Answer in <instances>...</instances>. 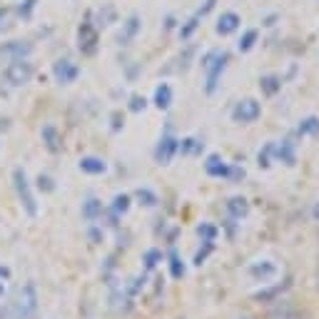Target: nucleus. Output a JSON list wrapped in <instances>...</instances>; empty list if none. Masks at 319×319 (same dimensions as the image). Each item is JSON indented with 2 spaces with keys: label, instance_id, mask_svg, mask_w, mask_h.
<instances>
[{
  "label": "nucleus",
  "instance_id": "1",
  "mask_svg": "<svg viewBox=\"0 0 319 319\" xmlns=\"http://www.w3.org/2000/svg\"><path fill=\"white\" fill-rule=\"evenodd\" d=\"M230 63V53H220V50H212V53H207L204 55V60H202V67L207 70V95H212L215 90H217V82H220V77H222V72H225V67Z\"/></svg>",
  "mask_w": 319,
  "mask_h": 319
},
{
  "label": "nucleus",
  "instance_id": "2",
  "mask_svg": "<svg viewBox=\"0 0 319 319\" xmlns=\"http://www.w3.org/2000/svg\"><path fill=\"white\" fill-rule=\"evenodd\" d=\"M13 185H15V192L20 197V204L25 209L28 217H35L38 215V202H35V194L30 190V182H28V175L23 167H15L13 170Z\"/></svg>",
  "mask_w": 319,
  "mask_h": 319
},
{
  "label": "nucleus",
  "instance_id": "3",
  "mask_svg": "<svg viewBox=\"0 0 319 319\" xmlns=\"http://www.w3.org/2000/svg\"><path fill=\"white\" fill-rule=\"evenodd\" d=\"M177 150H180V140L172 135V128H167L162 132L157 147H155V162L157 165H170L172 157L177 155Z\"/></svg>",
  "mask_w": 319,
  "mask_h": 319
},
{
  "label": "nucleus",
  "instance_id": "4",
  "mask_svg": "<svg viewBox=\"0 0 319 319\" xmlns=\"http://www.w3.org/2000/svg\"><path fill=\"white\" fill-rule=\"evenodd\" d=\"M33 72H35L33 65L28 63L25 58H18V60H10V65L5 67V80L10 85L20 87V85H28L33 80Z\"/></svg>",
  "mask_w": 319,
  "mask_h": 319
},
{
  "label": "nucleus",
  "instance_id": "5",
  "mask_svg": "<svg viewBox=\"0 0 319 319\" xmlns=\"http://www.w3.org/2000/svg\"><path fill=\"white\" fill-rule=\"evenodd\" d=\"M259 115H262V108H259V102L252 100V97L240 100V102L235 105V110H232V120H235V123H240V125L257 123V120H259Z\"/></svg>",
  "mask_w": 319,
  "mask_h": 319
},
{
  "label": "nucleus",
  "instance_id": "6",
  "mask_svg": "<svg viewBox=\"0 0 319 319\" xmlns=\"http://www.w3.org/2000/svg\"><path fill=\"white\" fill-rule=\"evenodd\" d=\"M77 40H80V53H82V55H95V53H97V40H100V35H97V28H95L90 20H85V23L80 25Z\"/></svg>",
  "mask_w": 319,
  "mask_h": 319
},
{
  "label": "nucleus",
  "instance_id": "7",
  "mask_svg": "<svg viewBox=\"0 0 319 319\" xmlns=\"http://www.w3.org/2000/svg\"><path fill=\"white\" fill-rule=\"evenodd\" d=\"M18 312L23 319H30L35 312H38V289L33 282H28L20 292V299H18Z\"/></svg>",
  "mask_w": 319,
  "mask_h": 319
},
{
  "label": "nucleus",
  "instance_id": "8",
  "mask_svg": "<svg viewBox=\"0 0 319 319\" xmlns=\"http://www.w3.org/2000/svg\"><path fill=\"white\" fill-rule=\"evenodd\" d=\"M53 75H55V80L60 82V85H70V82H75L77 77H80V67L72 63V60H58V63L53 65Z\"/></svg>",
  "mask_w": 319,
  "mask_h": 319
},
{
  "label": "nucleus",
  "instance_id": "9",
  "mask_svg": "<svg viewBox=\"0 0 319 319\" xmlns=\"http://www.w3.org/2000/svg\"><path fill=\"white\" fill-rule=\"evenodd\" d=\"M277 272H279L277 264H274V262H267V259H264V262H255V264L250 267V274L255 277L257 282H269V279L277 277Z\"/></svg>",
  "mask_w": 319,
  "mask_h": 319
},
{
  "label": "nucleus",
  "instance_id": "10",
  "mask_svg": "<svg viewBox=\"0 0 319 319\" xmlns=\"http://www.w3.org/2000/svg\"><path fill=\"white\" fill-rule=\"evenodd\" d=\"M33 53V45L30 43H23V40H13V43H5L0 45V55H10V60H18V58H25Z\"/></svg>",
  "mask_w": 319,
  "mask_h": 319
},
{
  "label": "nucleus",
  "instance_id": "11",
  "mask_svg": "<svg viewBox=\"0 0 319 319\" xmlns=\"http://www.w3.org/2000/svg\"><path fill=\"white\" fill-rule=\"evenodd\" d=\"M204 172L209 175V177H225L227 180V175H230V165H225V160L220 157V155H209L207 157V162H204Z\"/></svg>",
  "mask_w": 319,
  "mask_h": 319
},
{
  "label": "nucleus",
  "instance_id": "12",
  "mask_svg": "<svg viewBox=\"0 0 319 319\" xmlns=\"http://www.w3.org/2000/svg\"><path fill=\"white\" fill-rule=\"evenodd\" d=\"M80 170L85 175H105L108 172V162L102 157H95V155H87L80 160Z\"/></svg>",
  "mask_w": 319,
  "mask_h": 319
},
{
  "label": "nucleus",
  "instance_id": "13",
  "mask_svg": "<svg viewBox=\"0 0 319 319\" xmlns=\"http://www.w3.org/2000/svg\"><path fill=\"white\" fill-rule=\"evenodd\" d=\"M240 23H242L240 15L230 10V13H222V18L217 20V28H215V30H217L220 35H230V33H235V30L240 28Z\"/></svg>",
  "mask_w": 319,
  "mask_h": 319
},
{
  "label": "nucleus",
  "instance_id": "14",
  "mask_svg": "<svg viewBox=\"0 0 319 319\" xmlns=\"http://www.w3.org/2000/svg\"><path fill=\"white\" fill-rule=\"evenodd\" d=\"M140 28H142V23H140V15H137V13H132L128 20H125V28H123L120 38H118V40H120V45H128L130 40H132V38L140 33Z\"/></svg>",
  "mask_w": 319,
  "mask_h": 319
},
{
  "label": "nucleus",
  "instance_id": "15",
  "mask_svg": "<svg viewBox=\"0 0 319 319\" xmlns=\"http://www.w3.org/2000/svg\"><path fill=\"white\" fill-rule=\"evenodd\" d=\"M274 155H277V160H282L284 165H297V152H294V142L292 140H284L279 147L274 145Z\"/></svg>",
  "mask_w": 319,
  "mask_h": 319
},
{
  "label": "nucleus",
  "instance_id": "16",
  "mask_svg": "<svg viewBox=\"0 0 319 319\" xmlns=\"http://www.w3.org/2000/svg\"><path fill=\"white\" fill-rule=\"evenodd\" d=\"M152 102H155V108H160V110H167V108L172 105V87H170L167 82L157 85V90H155V97H152Z\"/></svg>",
  "mask_w": 319,
  "mask_h": 319
},
{
  "label": "nucleus",
  "instance_id": "17",
  "mask_svg": "<svg viewBox=\"0 0 319 319\" xmlns=\"http://www.w3.org/2000/svg\"><path fill=\"white\" fill-rule=\"evenodd\" d=\"M227 212H230V217H232V220H242V217H247L250 204H247V199H245V197H232V199L227 202Z\"/></svg>",
  "mask_w": 319,
  "mask_h": 319
},
{
  "label": "nucleus",
  "instance_id": "18",
  "mask_svg": "<svg viewBox=\"0 0 319 319\" xmlns=\"http://www.w3.org/2000/svg\"><path fill=\"white\" fill-rule=\"evenodd\" d=\"M43 140H45V147H48L50 152H60L63 142H60V132H58L55 125H45V128H43Z\"/></svg>",
  "mask_w": 319,
  "mask_h": 319
},
{
  "label": "nucleus",
  "instance_id": "19",
  "mask_svg": "<svg viewBox=\"0 0 319 319\" xmlns=\"http://www.w3.org/2000/svg\"><path fill=\"white\" fill-rule=\"evenodd\" d=\"M259 90H262L264 95H277V92L282 90V80H279L277 75H267V77L259 80Z\"/></svg>",
  "mask_w": 319,
  "mask_h": 319
},
{
  "label": "nucleus",
  "instance_id": "20",
  "mask_svg": "<svg viewBox=\"0 0 319 319\" xmlns=\"http://www.w3.org/2000/svg\"><path fill=\"white\" fill-rule=\"evenodd\" d=\"M100 215H102V202H100V199H95V197H90V199L82 204V217L92 222V220H97Z\"/></svg>",
  "mask_w": 319,
  "mask_h": 319
},
{
  "label": "nucleus",
  "instance_id": "21",
  "mask_svg": "<svg viewBox=\"0 0 319 319\" xmlns=\"http://www.w3.org/2000/svg\"><path fill=\"white\" fill-rule=\"evenodd\" d=\"M185 272H187V267H185V262L180 259V255L172 250L170 252V274L175 277V279H182L185 277Z\"/></svg>",
  "mask_w": 319,
  "mask_h": 319
},
{
  "label": "nucleus",
  "instance_id": "22",
  "mask_svg": "<svg viewBox=\"0 0 319 319\" xmlns=\"http://www.w3.org/2000/svg\"><path fill=\"white\" fill-rule=\"evenodd\" d=\"M204 150V142H199V140H194V137H185V140H180V150L177 152H182V155H194V152H202Z\"/></svg>",
  "mask_w": 319,
  "mask_h": 319
},
{
  "label": "nucleus",
  "instance_id": "23",
  "mask_svg": "<svg viewBox=\"0 0 319 319\" xmlns=\"http://www.w3.org/2000/svg\"><path fill=\"white\" fill-rule=\"evenodd\" d=\"M297 132H299V135H319V118H317V115L304 118Z\"/></svg>",
  "mask_w": 319,
  "mask_h": 319
},
{
  "label": "nucleus",
  "instance_id": "24",
  "mask_svg": "<svg viewBox=\"0 0 319 319\" xmlns=\"http://www.w3.org/2000/svg\"><path fill=\"white\" fill-rule=\"evenodd\" d=\"M257 35H259V33H257L255 28H252V30H247V33H245V35L240 38V43H237V48H240V53H250V50L255 48V43H257Z\"/></svg>",
  "mask_w": 319,
  "mask_h": 319
},
{
  "label": "nucleus",
  "instance_id": "25",
  "mask_svg": "<svg viewBox=\"0 0 319 319\" xmlns=\"http://www.w3.org/2000/svg\"><path fill=\"white\" fill-rule=\"evenodd\" d=\"M135 197L140 199V204H145V207H155L160 199H157V194L152 190H147V187H140V190L135 192Z\"/></svg>",
  "mask_w": 319,
  "mask_h": 319
},
{
  "label": "nucleus",
  "instance_id": "26",
  "mask_svg": "<svg viewBox=\"0 0 319 319\" xmlns=\"http://www.w3.org/2000/svg\"><path fill=\"white\" fill-rule=\"evenodd\" d=\"M197 235L202 237V242H215V240H217V227L209 225V222H202V225L197 227Z\"/></svg>",
  "mask_w": 319,
  "mask_h": 319
},
{
  "label": "nucleus",
  "instance_id": "27",
  "mask_svg": "<svg viewBox=\"0 0 319 319\" xmlns=\"http://www.w3.org/2000/svg\"><path fill=\"white\" fill-rule=\"evenodd\" d=\"M130 194H115V199H113V209H115V215H125L130 209Z\"/></svg>",
  "mask_w": 319,
  "mask_h": 319
},
{
  "label": "nucleus",
  "instance_id": "28",
  "mask_svg": "<svg viewBox=\"0 0 319 319\" xmlns=\"http://www.w3.org/2000/svg\"><path fill=\"white\" fill-rule=\"evenodd\" d=\"M274 155V142H267L264 145V150H259V155H257V162H259V167H269L272 162H269V157Z\"/></svg>",
  "mask_w": 319,
  "mask_h": 319
},
{
  "label": "nucleus",
  "instance_id": "29",
  "mask_svg": "<svg viewBox=\"0 0 319 319\" xmlns=\"http://www.w3.org/2000/svg\"><path fill=\"white\" fill-rule=\"evenodd\" d=\"M142 262H145V269H155L157 262H162V252L160 250H147L145 257H142Z\"/></svg>",
  "mask_w": 319,
  "mask_h": 319
},
{
  "label": "nucleus",
  "instance_id": "30",
  "mask_svg": "<svg viewBox=\"0 0 319 319\" xmlns=\"http://www.w3.org/2000/svg\"><path fill=\"white\" fill-rule=\"evenodd\" d=\"M35 5H38V0H23V3L18 5V15H20V18H30L33 10H35Z\"/></svg>",
  "mask_w": 319,
  "mask_h": 319
},
{
  "label": "nucleus",
  "instance_id": "31",
  "mask_svg": "<svg viewBox=\"0 0 319 319\" xmlns=\"http://www.w3.org/2000/svg\"><path fill=\"white\" fill-rule=\"evenodd\" d=\"M197 25H199V18L194 15L192 20H187V25H185V28L180 30V38H182V40H190V38H192V33L197 30Z\"/></svg>",
  "mask_w": 319,
  "mask_h": 319
},
{
  "label": "nucleus",
  "instance_id": "32",
  "mask_svg": "<svg viewBox=\"0 0 319 319\" xmlns=\"http://www.w3.org/2000/svg\"><path fill=\"white\" fill-rule=\"evenodd\" d=\"M212 250H215V242H204V247H202V250L194 255V264L199 267V264H202V262L209 257V252H212Z\"/></svg>",
  "mask_w": 319,
  "mask_h": 319
},
{
  "label": "nucleus",
  "instance_id": "33",
  "mask_svg": "<svg viewBox=\"0 0 319 319\" xmlns=\"http://www.w3.org/2000/svg\"><path fill=\"white\" fill-rule=\"evenodd\" d=\"M38 190H43V192H53L55 190V185H53V180L48 177V175H38Z\"/></svg>",
  "mask_w": 319,
  "mask_h": 319
},
{
  "label": "nucleus",
  "instance_id": "34",
  "mask_svg": "<svg viewBox=\"0 0 319 319\" xmlns=\"http://www.w3.org/2000/svg\"><path fill=\"white\" fill-rule=\"evenodd\" d=\"M147 108V100L145 97H140V95H132L130 97V110L132 113H140V110H145Z\"/></svg>",
  "mask_w": 319,
  "mask_h": 319
},
{
  "label": "nucleus",
  "instance_id": "35",
  "mask_svg": "<svg viewBox=\"0 0 319 319\" xmlns=\"http://www.w3.org/2000/svg\"><path fill=\"white\" fill-rule=\"evenodd\" d=\"M10 18H13V10L10 8H0V33L10 28Z\"/></svg>",
  "mask_w": 319,
  "mask_h": 319
},
{
  "label": "nucleus",
  "instance_id": "36",
  "mask_svg": "<svg viewBox=\"0 0 319 319\" xmlns=\"http://www.w3.org/2000/svg\"><path fill=\"white\" fill-rule=\"evenodd\" d=\"M242 177H245V170H242V167H230V175H227V180L237 182V180H242Z\"/></svg>",
  "mask_w": 319,
  "mask_h": 319
},
{
  "label": "nucleus",
  "instance_id": "37",
  "mask_svg": "<svg viewBox=\"0 0 319 319\" xmlns=\"http://www.w3.org/2000/svg\"><path fill=\"white\" fill-rule=\"evenodd\" d=\"M215 3H217V0H204V5H202V8L197 10V18H204V15H207V13H209V10L215 8Z\"/></svg>",
  "mask_w": 319,
  "mask_h": 319
},
{
  "label": "nucleus",
  "instance_id": "38",
  "mask_svg": "<svg viewBox=\"0 0 319 319\" xmlns=\"http://www.w3.org/2000/svg\"><path fill=\"white\" fill-rule=\"evenodd\" d=\"M123 128V123H120V113H115L113 115V130H120Z\"/></svg>",
  "mask_w": 319,
  "mask_h": 319
},
{
  "label": "nucleus",
  "instance_id": "39",
  "mask_svg": "<svg viewBox=\"0 0 319 319\" xmlns=\"http://www.w3.org/2000/svg\"><path fill=\"white\" fill-rule=\"evenodd\" d=\"M100 237H102V235H100V230H90V240H92V242H97Z\"/></svg>",
  "mask_w": 319,
  "mask_h": 319
},
{
  "label": "nucleus",
  "instance_id": "40",
  "mask_svg": "<svg viewBox=\"0 0 319 319\" xmlns=\"http://www.w3.org/2000/svg\"><path fill=\"white\" fill-rule=\"evenodd\" d=\"M3 277H10V269H8V267H0V279H3Z\"/></svg>",
  "mask_w": 319,
  "mask_h": 319
},
{
  "label": "nucleus",
  "instance_id": "41",
  "mask_svg": "<svg viewBox=\"0 0 319 319\" xmlns=\"http://www.w3.org/2000/svg\"><path fill=\"white\" fill-rule=\"evenodd\" d=\"M312 212H314V217H317V220H319V202H317V204H314V209H312Z\"/></svg>",
  "mask_w": 319,
  "mask_h": 319
},
{
  "label": "nucleus",
  "instance_id": "42",
  "mask_svg": "<svg viewBox=\"0 0 319 319\" xmlns=\"http://www.w3.org/2000/svg\"><path fill=\"white\" fill-rule=\"evenodd\" d=\"M0 294H3V282H0Z\"/></svg>",
  "mask_w": 319,
  "mask_h": 319
}]
</instances>
